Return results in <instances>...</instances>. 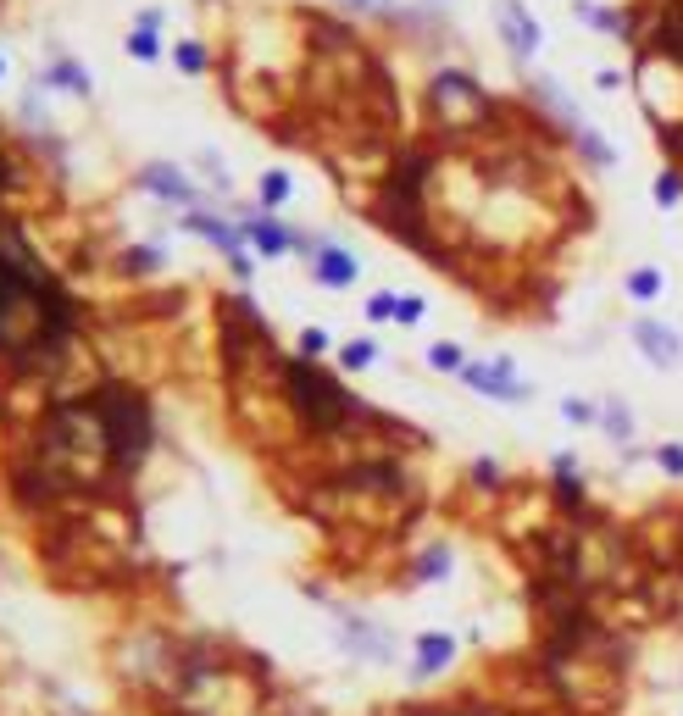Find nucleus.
Wrapping results in <instances>:
<instances>
[{
	"label": "nucleus",
	"mask_w": 683,
	"mask_h": 716,
	"mask_svg": "<svg viewBox=\"0 0 683 716\" xmlns=\"http://www.w3.org/2000/svg\"><path fill=\"white\" fill-rule=\"evenodd\" d=\"M73 317L78 306L61 294L56 278L0 250V362L12 372H34L56 362V350L73 333Z\"/></svg>",
	"instance_id": "nucleus-1"
},
{
	"label": "nucleus",
	"mask_w": 683,
	"mask_h": 716,
	"mask_svg": "<svg viewBox=\"0 0 683 716\" xmlns=\"http://www.w3.org/2000/svg\"><path fill=\"white\" fill-rule=\"evenodd\" d=\"M278 372H283V400L295 406V416H300L312 433H339L345 423H356V416H361V406H356V400H350L322 367H312V362H283Z\"/></svg>",
	"instance_id": "nucleus-2"
},
{
	"label": "nucleus",
	"mask_w": 683,
	"mask_h": 716,
	"mask_svg": "<svg viewBox=\"0 0 683 716\" xmlns=\"http://www.w3.org/2000/svg\"><path fill=\"white\" fill-rule=\"evenodd\" d=\"M89 400H95L100 423H106V439L117 450V472H134L144 461V450H151V406H144V394L128 389V384H106Z\"/></svg>",
	"instance_id": "nucleus-3"
},
{
	"label": "nucleus",
	"mask_w": 683,
	"mask_h": 716,
	"mask_svg": "<svg viewBox=\"0 0 683 716\" xmlns=\"http://www.w3.org/2000/svg\"><path fill=\"white\" fill-rule=\"evenodd\" d=\"M428 112L450 122V134H462V128H478L484 117H494V100L467 73H439L428 83Z\"/></svg>",
	"instance_id": "nucleus-4"
},
{
	"label": "nucleus",
	"mask_w": 683,
	"mask_h": 716,
	"mask_svg": "<svg viewBox=\"0 0 683 716\" xmlns=\"http://www.w3.org/2000/svg\"><path fill=\"white\" fill-rule=\"evenodd\" d=\"M467 384L478 394H494V400H528V384L511 372V362L501 355V362H472L467 367Z\"/></svg>",
	"instance_id": "nucleus-5"
},
{
	"label": "nucleus",
	"mask_w": 683,
	"mask_h": 716,
	"mask_svg": "<svg viewBox=\"0 0 683 716\" xmlns=\"http://www.w3.org/2000/svg\"><path fill=\"white\" fill-rule=\"evenodd\" d=\"M494 23H501L511 56H533V51H539V23L523 12V0H494Z\"/></svg>",
	"instance_id": "nucleus-6"
},
{
	"label": "nucleus",
	"mask_w": 683,
	"mask_h": 716,
	"mask_svg": "<svg viewBox=\"0 0 683 716\" xmlns=\"http://www.w3.org/2000/svg\"><path fill=\"white\" fill-rule=\"evenodd\" d=\"M312 278H317L322 289H350V284H356V256H350V250H339L334 239H317V250H312Z\"/></svg>",
	"instance_id": "nucleus-7"
},
{
	"label": "nucleus",
	"mask_w": 683,
	"mask_h": 716,
	"mask_svg": "<svg viewBox=\"0 0 683 716\" xmlns=\"http://www.w3.org/2000/svg\"><path fill=\"white\" fill-rule=\"evenodd\" d=\"M650 51L683 67V0H661V12L650 23Z\"/></svg>",
	"instance_id": "nucleus-8"
},
{
	"label": "nucleus",
	"mask_w": 683,
	"mask_h": 716,
	"mask_svg": "<svg viewBox=\"0 0 683 716\" xmlns=\"http://www.w3.org/2000/svg\"><path fill=\"white\" fill-rule=\"evenodd\" d=\"M633 345L645 350V355H650L656 367H672L678 355H683V339H678L672 328H661L656 317H639V323H633Z\"/></svg>",
	"instance_id": "nucleus-9"
},
{
	"label": "nucleus",
	"mask_w": 683,
	"mask_h": 716,
	"mask_svg": "<svg viewBox=\"0 0 683 716\" xmlns=\"http://www.w3.org/2000/svg\"><path fill=\"white\" fill-rule=\"evenodd\" d=\"M139 189H151V195H161V200H173V206H195V183L178 173V167H161V161H151V167H139Z\"/></svg>",
	"instance_id": "nucleus-10"
},
{
	"label": "nucleus",
	"mask_w": 683,
	"mask_h": 716,
	"mask_svg": "<svg viewBox=\"0 0 683 716\" xmlns=\"http://www.w3.org/2000/svg\"><path fill=\"white\" fill-rule=\"evenodd\" d=\"M244 239H251L261 256H283V250L295 245V239H289V228H283L278 217H244Z\"/></svg>",
	"instance_id": "nucleus-11"
},
{
	"label": "nucleus",
	"mask_w": 683,
	"mask_h": 716,
	"mask_svg": "<svg viewBox=\"0 0 683 716\" xmlns=\"http://www.w3.org/2000/svg\"><path fill=\"white\" fill-rule=\"evenodd\" d=\"M183 228H190V234H200V239H212V245L222 250L228 261H234V256H244V250H239V234H234V228H222L217 217H206V212H190V222H183Z\"/></svg>",
	"instance_id": "nucleus-12"
},
{
	"label": "nucleus",
	"mask_w": 683,
	"mask_h": 716,
	"mask_svg": "<svg viewBox=\"0 0 683 716\" xmlns=\"http://www.w3.org/2000/svg\"><path fill=\"white\" fill-rule=\"evenodd\" d=\"M345 644L350 650H361V656H372V661H389V639H378L367 622H356V617H345Z\"/></svg>",
	"instance_id": "nucleus-13"
},
{
	"label": "nucleus",
	"mask_w": 683,
	"mask_h": 716,
	"mask_svg": "<svg viewBox=\"0 0 683 716\" xmlns=\"http://www.w3.org/2000/svg\"><path fill=\"white\" fill-rule=\"evenodd\" d=\"M455 656V639L450 634H423L417 639V672H439Z\"/></svg>",
	"instance_id": "nucleus-14"
},
{
	"label": "nucleus",
	"mask_w": 683,
	"mask_h": 716,
	"mask_svg": "<svg viewBox=\"0 0 683 716\" xmlns=\"http://www.w3.org/2000/svg\"><path fill=\"white\" fill-rule=\"evenodd\" d=\"M411 572H417V583H439V578L450 572V544H428Z\"/></svg>",
	"instance_id": "nucleus-15"
},
{
	"label": "nucleus",
	"mask_w": 683,
	"mask_h": 716,
	"mask_svg": "<svg viewBox=\"0 0 683 716\" xmlns=\"http://www.w3.org/2000/svg\"><path fill=\"white\" fill-rule=\"evenodd\" d=\"M572 12H578V23H589V28H606V34H628V28H633L623 12H600V6H584V0H578Z\"/></svg>",
	"instance_id": "nucleus-16"
},
{
	"label": "nucleus",
	"mask_w": 683,
	"mask_h": 716,
	"mask_svg": "<svg viewBox=\"0 0 683 716\" xmlns=\"http://www.w3.org/2000/svg\"><path fill=\"white\" fill-rule=\"evenodd\" d=\"M50 83H61L67 95H89L84 67H78V61H67V56H56V61H50Z\"/></svg>",
	"instance_id": "nucleus-17"
},
{
	"label": "nucleus",
	"mask_w": 683,
	"mask_h": 716,
	"mask_svg": "<svg viewBox=\"0 0 683 716\" xmlns=\"http://www.w3.org/2000/svg\"><path fill=\"white\" fill-rule=\"evenodd\" d=\"M572 134H578V151H584V156H589L594 167H611V151H606V144H600V134L589 128V122H578Z\"/></svg>",
	"instance_id": "nucleus-18"
},
{
	"label": "nucleus",
	"mask_w": 683,
	"mask_h": 716,
	"mask_svg": "<svg viewBox=\"0 0 683 716\" xmlns=\"http://www.w3.org/2000/svg\"><path fill=\"white\" fill-rule=\"evenodd\" d=\"M628 294H633V300H656V294H661V272L656 267H639L633 278H628Z\"/></svg>",
	"instance_id": "nucleus-19"
},
{
	"label": "nucleus",
	"mask_w": 683,
	"mask_h": 716,
	"mask_svg": "<svg viewBox=\"0 0 683 716\" xmlns=\"http://www.w3.org/2000/svg\"><path fill=\"white\" fill-rule=\"evenodd\" d=\"M372 355H378V345H372V339H356V345H345V350H339V367L361 372V367H372Z\"/></svg>",
	"instance_id": "nucleus-20"
},
{
	"label": "nucleus",
	"mask_w": 683,
	"mask_h": 716,
	"mask_svg": "<svg viewBox=\"0 0 683 716\" xmlns=\"http://www.w3.org/2000/svg\"><path fill=\"white\" fill-rule=\"evenodd\" d=\"M128 56H139V61H156V56H161V45H156V28H134V34H128Z\"/></svg>",
	"instance_id": "nucleus-21"
},
{
	"label": "nucleus",
	"mask_w": 683,
	"mask_h": 716,
	"mask_svg": "<svg viewBox=\"0 0 683 716\" xmlns=\"http://www.w3.org/2000/svg\"><path fill=\"white\" fill-rule=\"evenodd\" d=\"M428 367H433V372H455V367H462V345H450V339L433 345V350H428Z\"/></svg>",
	"instance_id": "nucleus-22"
},
{
	"label": "nucleus",
	"mask_w": 683,
	"mask_h": 716,
	"mask_svg": "<svg viewBox=\"0 0 683 716\" xmlns=\"http://www.w3.org/2000/svg\"><path fill=\"white\" fill-rule=\"evenodd\" d=\"M173 61H178V73H206V51L195 45V39H183V45L173 51Z\"/></svg>",
	"instance_id": "nucleus-23"
},
{
	"label": "nucleus",
	"mask_w": 683,
	"mask_h": 716,
	"mask_svg": "<svg viewBox=\"0 0 683 716\" xmlns=\"http://www.w3.org/2000/svg\"><path fill=\"white\" fill-rule=\"evenodd\" d=\"M683 200V178L678 173H661L656 178V206H678Z\"/></svg>",
	"instance_id": "nucleus-24"
},
{
	"label": "nucleus",
	"mask_w": 683,
	"mask_h": 716,
	"mask_svg": "<svg viewBox=\"0 0 683 716\" xmlns=\"http://www.w3.org/2000/svg\"><path fill=\"white\" fill-rule=\"evenodd\" d=\"M261 200H267V206H283V200H289V178H283V173H267V178H261Z\"/></svg>",
	"instance_id": "nucleus-25"
},
{
	"label": "nucleus",
	"mask_w": 683,
	"mask_h": 716,
	"mask_svg": "<svg viewBox=\"0 0 683 716\" xmlns=\"http://www.w3.org/2000/svg\"><path fill=\"white\" fill-rule=\"evenodd\" d=\"M423 311H428L423 294H400V300H395V317H400V323H423Z\"/></svg>",
	"instance_id": "nucleus-26"
},
{
	"label": "nucleus",
	"mask_w": 683,
	"mask_h": 716,
	"mask_svg": "<svg viewBox=\"0 0 683 716\" xmlns=\"http://www.w3.org/2000/svg\"><path fill=\"white\" fill-rule=\"evenodd\" d=\"M661 151H667L672 161H683V122H667V128H661Z\"/></svg>",
	"instance_id": "nucleus-27"
},
{
	"label": "nucleus",
	"mask_w": 683,
	"mask_h": 716,
	"mask_svg": "<svg viewBox=\"0 0 683 716\" xmlns=\"http://www.w3.org/2000/svg\"><path fill=\"white\" fill-rule=\"evenodd\" d=\"M606 428H611V439H617V445H628V416H623V406H617V400L606 406Z\"/></svg>",
	"instance_id": "nucleus-28"
},
{
	"label": "nucleus",
	"mask_w": 683,
	"mask_h": 716,
	"mask_svg": "<svg viewBox=\"0 0 683 716\" xmlns=\"http://www.w3.org/2000/svg\"><path fill=\"white\" fill-rule=\"evenodd\" d=\"M367 317H372V323L395 317V294H372V300H367Z\"/></svg>",
	"instance_id": "nucleus-29"
},
{
	"label": "nucleus",
	"mask_w": 683,
	"mask_h": 716,
	"mask_svg": "<svg viewBox=\"0 0 683 716\" xmlns=\"http://www.w3.org/2000/svg\"><path fill=\"white\" fill-rule=\"evenodd\" d=\"M322 350H328V333L322 328H306L300 333V355H322Z\"/></svg>",
	"instance_id": "nucleus-30"
},
{
	"label": "nucleus",
	"mask_w": 683,
	"mask_h": 716,
	"mask_svg": "<svg viewBox=\"0 0 683 716\" xmlns=\"http://www.w3.org/2000/svg\"><path fill=\"white\" fill-rule=\"evenodd\" d=\"M472 478H478L484 489H494V483H501V467H494V461L484 455V461H472Z\"/></svg>",
	"instance_id": "nucleus-31"
},
{
	"label": "nucleus",
	"mask_w": 683,
	"mask_h": 716,
	"mask_svg": "<svg viewBox=\"0 0 683 716\" xmlns=\"http://www.w3.org/2000/svg\"><path fill=\"white\" fill-rule=\"evenodd\" d=\"M656 461H661L667 472H683V445H661V450H656Z\"/></svg>",
	"instance_id": "nucleus-32"
},
{
	"label": "nucleus",
	"mask_w": 683,
	"mask_h": 716,
	"mask_svg": "<svg viewBox=\"0 0 683 716\" xmlns=\"http://www.w3.org/2000/svg\"><path fill=\"white\" fill-rule=\"evenodd\" d=\"M562 416H567V423H594V406H584V400H567Z\"/></svg>",
	"instance_id": "nucleus-33"
},
{
	"label": "nucleus",
	"mask_w": 683,
	"mask_h": 716,
	"mask_svg": "<svg viewBox=\"0 0 683 716\" xmlns=\"http://www.w3.org/2000/svg\"><path fill=\"white\" fill-rule=\"evenodd\" d=\"M156 261H161V256H156V250H128V267H134V272H151Z\"/></svg>",
	"instance_id": "nucleus-34"
},
{
	"label": "nucleus",
	"mask_w": 683,
	"mask_h": 716,
	"mask_svg": "<svg viewBox=\"0 0 683 716\" xmlns=\"http://www.w3.org/2000/svg\"><path fill=\"white\" fill-rule=\"evenodd\" d=\"M228 267H234V278H251V272H256V261H251V256H234Z\"/></svg>",
	"instance_id": "nucleus-35"
},
{
	"label": "nucleus",
	"mask_w": 683,
	"mask_h": 716,
	"mask_svg": "<svg viewBox=\"0 0 683 716\" xmlns=\"http://www.w3.org/2000/svg\"><path fill=\"white\" fill-rule=\"evenodd\" d=\"M350 6H361V12H372V6H378V0H350Z\"/></svg>",
	"instance_id": "nucleus-36"
},
{
	"label": "nucleus",
	"mask_w": 683,
	"mask_h": 716,
	"mask_svg": "<svg viewBox=\"0 0 683 716\" xmlns=\"http://www.w3.org/2000/svg\"><path fill=\"white\" fill-rule=\"evenodd\" d=\"M0 222H6V217H0Z\"/></svg>",
	"instance_id": "nucleus-37"
}]
</instances>
